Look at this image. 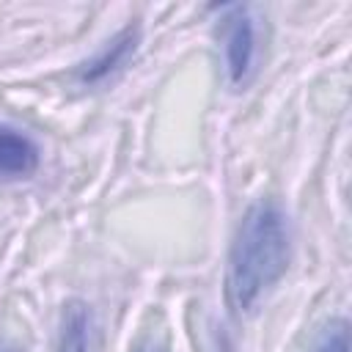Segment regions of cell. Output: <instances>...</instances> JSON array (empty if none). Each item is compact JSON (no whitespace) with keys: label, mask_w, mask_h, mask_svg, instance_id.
<instances>
[{"label":"cell","mask_w":352,"mask_h":352,"mask_svg":"<svg viewBox=\"0 0 352 352\" xmlns=\"http://www.w3.org/2000/svg\"><path fill=\"white\" fill-rule=\"evenodd\" d=\"M6 352H8V349H6Z\"/></svg>","instance_id":"obj_8"},{"label":"cell","mask_w":352,"mask_h":352,"mask_svg":"<svg viewBox=\"0 0 352 352\" xmlns=\"http://www.w3.org/2000/svg\"><path fill=\"white\" fill-rule=\"evenodd\" d=\"M38 143L14 124H0V179H25L38 168Z\"/></svg>","instance_id":"obj_4"},{"label":"cell","mask_w":352,"mask_h":352,"mask_svg":"<svg viewBox=\"0 0 352 352\" xmlns=\"http://www.w3.org/2000/svg\"><path fill=\"white\" fill-rule=\"evenodd\" d=\"M226 74L231 85H245L253 74L256 63V22L250 16V8L245 6H226Z\"/></svg>","instance_id":"obj_2"},{"label":"cell","mask_w":352,"mask_h":352,"mask_svg":"<svg viewBox=\"0 0 352 352\" xmlns=\"http://www.w3.org/2000/svg\"><path fill=\"white\" fill-rule=\"evenodd\" d=\"M91 349V311L82 300H69L60 314L55 352H88Z\"/></svg>","instance_id":"obj_5"},{"label":"cell","mask_w":352,"mask_h":352,"mask_svg":"<svg viewBox=\"0 0 352 352\" xmlns=\"http://www.w3.org/2000/svg\"><path fill=\"white\" fill-rule=\"evenodd\" d=\"M135 352H165V346H160V344H151V341H146V344H140Z\"/></svg>","instance_id":"obj_7"},{"label":"cell","mask_w":352,"mask_h":352,"mask_svg":"<svg viewBox=\"0 0 352 352\" xmlns=\"http://www.w3.org/2000/svg\"><path fill=\"white\" fill-rule=\"evenodd\" d=\"M292 258L289 217L280 204L261 198L248 206L231 242L226 300L234 314H248L283 278Z\"/></svg>","instance_id":"obj_1"},{"label":"cell","mask_w":352,"mask_h":352,"mask_svg":"<svg viewBox=\"0 0 352 352\" xmlns=\"http://www.w3.org/2000/svg\"><path fill=\"white\" fill-rule=\"evenodd\" d=\"M140 44V28L138 25H129L124 28L121 33H116L88 63H82L80 69V82L85 85H96V82H104L107 77H113L121 66H126V60L135 55Z\"/></svg>","instance_id":"obj_3"},{"label":"cell","mask_w":352,"mask_h":352,"mask_svg":"<svg viewBox=\"0 0 352 352\" xmlns=\"http://www.w3.org/2000/svg\"><path fill=\"white\" fill-rule=\"evenodd\" d=\"M316 352H349V327L344 319H336L324 327Z\"/></svg>","instance_id":"obj_6"}]
</instances>
